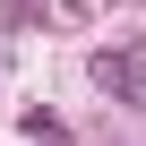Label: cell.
<instances>
[{"label": "cell", "instance_id": "cell-1", "mask_svg": "<svg viewBox=\"0 0 146 146\" xmlns=\"http://www.w3.org/2000/svg\"><path fill=\"white\" fill-rule=\"evenodd\" d=\"M86 69H95V86H103L112 103H146V35H129V43H103Z\"/></svg>", "mask_w": 146, "mask_h": 146}]
</instances>
